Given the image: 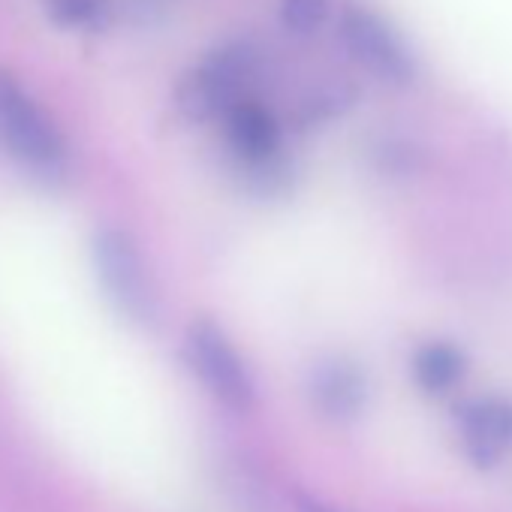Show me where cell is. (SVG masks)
Returning <instances> with one entry per match:
<instances>
[{"label": "cell", "instance_id": "cell-7", "mask_svg": "<svg viewBox=\"0 0 512 512\" xmlns=\"http://www.w3.org/2000/svg\"><path fill=\"white\" fill-rule=\"evenodd\" d=\"M461 446L470 464L491 470L512 449V401L476 398L458 416Z\"/></svg>", "mask_w": 512, "mask_h": 512}, {"label": "cell", "instance_id": "cell-3", "mask_svg": "<svg viewBox=\"0 0 512 512\" xmlns=\"http://www.w3.org/2000/svg\"><path fill=\"white\" fill-rule=\"evenodd\" d=\"M256 73H260V49L250 40L214 46L181 76L175 88V109L190 124L223 118L247 97V85L256 79Z\"/></svg>", "mask_w": 512, "mask_h": 512}, {"label": "cell", "instance_id": "cell-5", "mask_svg": "<svg viewBox=\"0 0 512 512\" xmlns=\"http://www.w3.org/2000/svg\"><path fill=\"white\" fill-rule=\"evenodd\" d=\"M338 37L347 55L377 82L392 88H410L419 79V61L413 49L374 10L359 4L344 7Z\"/></svg>", "mask_w": 512, "mask_h": 512}, {"label": "cell", "instance_id": "cell-4", "mask_svg": "<svg viewBox=\"0 0 512 512\" xmlns=\"http://www.w3.org/2000/svg\"><path fill=\"white\" fill-rule=\"evenodd\" d=\"M184 359L202 389L229 413H253L256 401V380L247 368L238 347L214 320H193L184 332Z\"/></svg>", "mask_w": 512, "mask_h": 512}, {"label": "cell", "instance_id": "cell-10", "mask_svg": "<svg viewBox=\"0 0 512 512\" xmlns=\"http://www.w3.org/2000/svg\"><path fill=\"white\" fill-rule=\"evenodd\" d=\"M49 22L67 31L100 34L112 22V0H43Z\"/></svg>", "mask_w": 512, "mask_h": 512}, {"label": "cell", "instance_id": "cell-6", "mask_svg": "<svg viewBox=\"0 0 512 512\" xmlns=\"http://www.w3.org/2000/svg\"><path fill=\"white\" fill-rule=\"evenodd\" d=\"M226 145L250 175H278L284 166V127L278 115L253 97L235 103L223 118Z\"/></svg>", "mask_w": 512, "mask_h": 512}, {"label": "cell", "instance_id": "cell-8", "mask_svg": "<svg viewBox=\"0 0 512 512\" xmlns=\"http://www.w3.org/2000/svg\"><path fill=\"white\" fill-rule=\"evenodd\" d=\"M311 404L329 422H353L368 407V377L350 359H329L311 374Z\"/></svg>", "mask_w": 512, "mask_h": 512}, {"label": "cell", "instance_id": "cell-12", "mask_svg": "<svg viewBox=\"0 0 512 512\" xmlns=\"http://www.w3.org/2000/svg\"><path fill=\"white\" fill-rule=\"evenodd\" d=\"M299 512H344L320 497H308V494H299Z\"/></svg>", "mask_w": 512, "mask_h": 512}, {"label": "cell", "instance_id": "cell-2", "mask_svg": "<svg viewBox=\"0 0 512 512\" xmlns=\"http://www.w3.org/2000/svg\"><path fill=\"white\" fill-rule=\"evenodd\" d=\"M91 266L103 299L112 311L136 329H154L160 317V296L139 241L121 226H103L91 241Z\"/></svg>", "mask_w": 512, "mask_h": 512}, {"label": "cell", "instance_id": "cell-9", "mask_svg": "<svg viewBox=\"0 0 512 512\" xmlns=\"http://www.w3.org/2000/svg\"><path fill=\"white\" fill-rule=\"evenodd\" d=\"M467 374L464 353L449 341L422 344L413 356V380L425 395H446L461 386Z\"/></svg>", "mask_w": 512, "mask_h": 512}, {"label": "cell", "instance_id": "cell-1", "mask_svg": "<svg viewBox=\"0 0 512 512\" xmlns=\"http://www.w3.org/2000/svg\"><path fill=\"white\" fill-rule=\"evenodd\" d=\"M0 154L43 184L73 175L67 136L10 70H0Z\"/></svg>", "mask_w": 512, "mask_h": 512}, {"label": "cell", "instance_id": "cell-11", "mask_svg": "<svg viewBox=\"0 0 512 512\" xmlns=\"http://www.w3.org/2000/svg\"><path fill=\"white\" fill-rule=\"evenodd\" d=\"M329 19V0H281V22L296 37L317 34Z\"/></svg>", "mask_w": 512, "mask_h": 512}]
</instances>
